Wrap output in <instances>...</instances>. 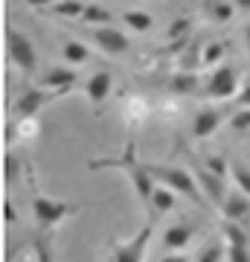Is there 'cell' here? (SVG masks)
Listing matches in <instances>:
<instances>
[{
  "instance_id": "obj_1",
  "label": "cell",
  "mask_w": 250,
  "mask_h": 262,
  "mask_svg": "<svg viewBox=\"0 0 250 262\" xmlns=\"http://www.w3.org/2000/svg\"><path fill=\"white\" fill-rule=\"evenodd\" d=\"M90 169H125L128 178H131V184H134V189H137L140 204L146 207V210H151V195H154L157 181L151 178V172H148L146 163H140L137 160L134 146H128V149L122 151V158H117V160H93Z\"/></svg>"
},
{
  "instance_id": "obj_2",
  "label": "cell",
  "mask_w": 250,
  "mask_h": 262,
  "mask_svg": "<svg viewBox=\"0 0 250 262\" xmlns=\"http://www.w3.org/2000/svg\"><path fill=\"white\" fill-rule=\"evenodd\" d=\"M148 172H151V178L157 181V184H166L169 189H175L177 195H186L189 201H195V204H204V192L198 189V181H195L192 172H186V169L180 166H166V163H146Z\"/></svg>"
},
{
  "instance_id": "obj_3",
  "label": "cell",
  "mask_w": 250,
  "mask_h": 262,
  "mask_svg": "<svg viewBox=\"0 0 250 262\" xmlns=\"http://www.w3.org/2000/svg\"><path fill=\"white\" fill-rule=\"evenodd\" d=\"M79 213V207L70 204V201H56V198H47L41 192H32V215L41 230H53V227L64 225L70 215Z\"/></svg>"
},
{
  "instance_id": "obj_4",
  "label": "cell",
  "mask_w": 250,
  "mask_h": 262,
  "mask_svg": "<svg viewBox=\"0 0 250 262\" xmlns=\"http://www.w3.org/2000/svg\"><path fill=\"white\" fill-rule=\"evenodd\" d=\"M6 50H9V61L18 67L24 76H32L38 67V53L32 47V41H29L24 32L18 29H9L6 32Z\"/></svg>"
},
{
  "instance_id": "obj_5",
  "label": "cell",
  "mask_w": 250,
  "mask_h": 262,
  "mask_svg": "<svg viewBox=\"0 0 250 262\" xmlns=\"http://www.w3.org/2000/svg\"><path fill=\"white\" fill-rule=\"evenodd\" d=\"M151 233H154V225H151V219H148L146 225L140 227L137 236H131L128 242L113 245L108 262H143L146 259V251H148V242H151Z\"/></svg>"
},
{
  "instance_id": "obj_6",
  "label": "cell",
  "mask_w": 250,
  "mask_h": 262,
  "mask_svg": "<svg viewBox=\"0 0 250 262\" xmlns=\"http://www.w3.org/2000/svg\"><path fill=\"white\" fill-rule=\"evenodd\" d=\"M207 96L210 99H233V96H239L241 91V82H239V70L230 64H221V67H215L213 76L207 79Z\"/></svg>"
},
{
  "instance_id": "obj_7",
  "label": "cell",
  "mask_w": 250,
  "mask_h": 262,
  "mask_svg": "<svg viewBox=\"0 0 250 262\" xmlns=\"http://www.w3.org/2000/svg\"><path fill=\"white\" fill-rule=\"evenodd\" d=\"M195 233H198V225H195L192 219H180V222H175V225H169L166 233H163V251L166 253L184 251L186 245L192 242Z\"/></svg>"
},
{
  "instance_id": "obj_8",
  "label": "cell",
  "mask_w": 250,
  "mask_h": 262,
  "mask_svg": "<svg viewBox=\"0 0 250 262\" xmlns=\"http://www.w3.org/2000/svg\"><path fill=\"white\" fill-rule=\"evenodd\" d=\"M90 38H93V44L102 50V53H108V56H122V53H128V47H131L128 38L113 27H96L90 32Z\"/></svg>"
},
{
  "instance_id": "obj_9",
  "label": "cell",
  "mask_w": 250,
  "mask_h": 262,
  "mask_svg": "<svg viewBox=\"0 0 250 262\" xmlns=\"http://www.w3.org/2000/svg\"><path fill=\"white\" fill-rule=\"evenodd\" d=\"M224 242H227V259L230 262H250V242L241 225L227 222L224 225Z\"/></svg>"
},
{
  "instance_id": "obj_10",
  "label": "cell",
  "mask_w": 250,
  "mask_h": 262,
  "mask_svg": "<svg viewBox=\"0 0 250 262\" xmlns=\"http://www.w3.org/2000/svg\"><path fill=\"white\" fill-rule=\"evenodd\" d=\"M195 181L201 184V189H204V195L210 198V204L221 207L224 198H227V184H224L221 175H215V172H210L207 166H195Z\"/></svg>"
},
{
  "instance_id": "obj_11",
  "label": "cell",
  "mask_w": 250,
  "mask_h": 262,
  "mask_svg": "<svg viewBox=\"0 0 250 262\" xmlns=\"http://www.w3.org/2000/svg\"><path fill=\"white\" fill-rule=\"evenodd\" d=\"M53 96L56 94L47 91V88H41V84H38V88H27V91L18 96V102H15V114H18V117H35Z\"/></svg>"
},
{
  "instance_id": "obj_12",
  "label": "cell",
  "mask_w": 250,
  "mask_h": 262,
  "mask_svg": "<svg viewBox=\"0 0 250 262\" xmlns=\"http://www.w3.org/2000/svg\"><path fill=\"white\" fill-rule=\"evenodd\" d=\"M221 213H224V222H233V225H241V222H247L250 219V195H244L239 187L227 192L221 204Z\"/></svg>"
},
{
  "instance_id": "obj_13",
  "label": "cell",
  "mask_w": 250,
  "mask_h": 262,
  "mask_svg": "<svg viewBox=\"0 0 250 262\" xmlns=\"http://www.w3.org/2000/svg\"><path fill=\"white\" fill-rule=\"evenodd\" d=\"M221 122H224L221 108H201L192 120V134L198 140H207V137H213L215 131L221 128Z\"/></svg>"
},
{
  "instance_id": "obj_14",
  "label": "cell",
  "mask_w": 250,
  "mask_h": 262,
  "mask_svg": "<svg viewBox=\"0 0 250 262\" xmlns=\"http://www.w3.org/2000/svg\"><path fill=\"white\" fill-rule=\"evenodd\" d=\"M111 88H113V79L108 70H99V73H93L90 79H87V84H84V94H87V99H90V105L96 108V114H99V105H105V99L111 96Z\"/></svg>"
},
{
  "instance_id": "obj_15",
  "label": "cell",
  "mask_w": 250,
  "mask_h": 262,
  "mask_svg": "<svg viewBox=\"0 0 250 262\" xmlns=\"http://www.w3.org/2000/svg\"><path fill=\"white\" fill-rule=\"evenodd\" d=\"M151 117V108H148V102L143 99V96H128L125 102H122V120H125V125H128L131 131L143 128V122Z\"/></svg>"
},
{
  "instance_id": "obj_16",
  "label": "cell",
  "mask_w": 250,
  "mask_h": 262,
  "mask_svg": "<svg viewBox=\"0 0 250 262\" xmlns=\"http://www.w3.org/2000/svg\"><path fill=\"white\" fill-rule=\"evenodd\" d=\"M76 79H79V73H76L73 67H53V70L44 76L41 88L53 91V94H67V91L76 84Z\"/></svg>"
},
{
  "instance_id": "obj_17",
  "label": "cell",
  "mask_w": 250,
  "mask_h": 262,
  "mask_svg": "<svg viewBox=\"0 0 250 262\" xmlns=\"http://www.w3.org/2000/svg\"><path fill=\"white\" fill-rule=\"evenodd\" d=\"M38 120L35 117H18V122H9L6 125V146H15L20 140H32L38 137Z\"/></svg>"
},
{
  "instance_id": "obj_18",
  "label": "cell",
  "mask_w": 250,
  "mask_h": 262,
  "mask_svg": "<svg viewBox=\"0 0 250 262\" xmlns=\"http://www.w3.org/2000/svg\"><path fill=\"white\" fill-rule=\"evenodd\" d=\"M201 67H204V47H201L198 38H192L189 47L177 56V70H184V73H198Z\"/></svg>"
},
{
  "instance_id": "obj_19",
  "label": "cell",
  "mask_w": 250,
  "mask_h": 262,
  "mask_svg": "<svg viewBox=\"0 0 250 262\" xmlns=\"http://www.w3.org/2000/svg\"><path fill=\"white\" fill-rule=\"evenodd\" d=\"M204 15L213 24H230L236 15V6L230 0H204Z\"/></svg>"
},
{
  "instance_id": "obj_20",
  "label": "cell",
  "mask_w": 250,
  "mask_h": 262,
  "mask_svg": "<svg viewBox=\"0 0 250 262\" xmlns=\"http://www.w3.org/2000/svg\"><path fill=\"white\" fill-rule=\"evenodd\" d=\"M175 204H177L175 189H169L166 184H157V187H154V195H151V210L157 215H163V213H169V210H175ZM151 210H148V213H151Z\"/></svg>"
},
{
  "instance_id": "obj_21",
  "label": "cell",
  "mask_w": 250,
  "mask_h": 262,
  "mask_svg": "<svg viewBox=\"0 0 250 262\" xmlns=\"http://www.w3.org/2000/svg\"><path fill=\"white\" fill-rule=\"evenodd\" d=\"M169 91L177 94V96L195 94V91H198V73H184V70L172 73V79H169Z\"/></svg>"
},
{
  "instance_id": "obj_22",
  "label": "cell",
  "mask_w": 250,
  "mask_h": 262,
  "mask_svg": "<svg viewBox=\"0 0 250 262\" xmlns=\"http://www.w3.org/2000/svg\"><path fill=\"white\" fill-rule=\"evenodd\" d=\"M61 56H64V61H70V67H82L90 61V50L84 47L82 41H67Z\"/></svg>"
},
{
  "instance_id": "obj_23",
  "label": "cell",
  "mask_w": 250,
  "mask_h": 262,
  "mask_svg": "<svg viewBox=\"0 0 250 262\" xmlns=\"http://www.w3.org/2000/svg\"><path fill=\"white\" fill-rule=\"evenodd\" d=\"M224 253H227V242H221V239H210V242L201 248V253L195 256V262H221Z\"/></svg>"
},
{
  "instance_id": "obj_24",
  "label": "cell",
  "mask_w": 250,
  "mask_h": 262,
  "mask_svg": "<svg viewBox=\"0 0 250 262\" xmlns=\"http://www.w3.org/2000/svg\"><path fill=\"white\" fill-rule=\"evenodd\" d=\"M50 15H58V18H82L84 3L82 0H58L56 6H50Z\"/></svg>"
},
{
  "instance_id": "obj_25",
  "label": "cell",
  "mask_w": 250,
  "mask_h": 262,
  "mask_svg": "<svg viewBox=\"0 0 250 262\" xmlns=\"http://www.w3.org/2000/svg\"><path fill=\"white\" fill-rule=\"evenodd\" d=\"M122 20H125V24H128V27L134 29V32H148V29H151V24H154L148 12H140V9L125 12V15H122Z\"/></svg>"
},
{
  "instance_id": "obj_26",
  "label": "cell",
  "mask_w": 250,
  "mask_h": 262,
  "mask_svg": "<svg viewBox=\"0 0 250 262\" xmlns=\"http://www.w3.org/2000/svg\"><path fill=\"white\" fill-rule=\"evenodd\" d=\"M82 20H87V24H96V27H111V20H113V15L105 6H84V15H82Z\"/></svg>"
},
{
  "instance_id": "obj_27",
  "label": "cell",
  "mask_w": 250,
  "mask_h": 262,
  "mask_svg": "<svg viewBox=\"0 0 250 262\" xmlns=\"http://www.w3.org/2000/svg\"><path fill=\"white\" fill-rule=\"evenodd\" d=\"M35 262H56V253H53V245H50V236L41 230V236H35Z\"/></svg>"
},
{
  "instance_id": "obj_28",
  "label": "cell",
  "mask_w": 250,
  "mask_h": 262,
  "mask_svg": "<svg viewBox=\"0 0 250 262\" xmlns=\"http://www.w3.org/2000/svg\"><path fill=\"white\" fill-rule=\"evenodd\" d=\"M230 178L236 181V187H239L244 195H250V169L244 166V163H233L230 166Z\"/></svg>"
},
{
  "instance_id": "obj_29",
  "label": "cell",
  "mask_w": 250,
  "mask_h": 262,
  "mask_svg": "<svg viewBox=\"0 0 250 262\" xmlns=\"http://www.w3.org/2000/svg\"><path fill=\"white\" fill-rule=\"evenodd\" d=\"M3 175H6V184H15L20 178V160L15 151H6V158H3Z\"/></svg>"
},
{
  "instance_id": "obj_30",
  "label": "cell",
  "mask_w": 250,
  "mask_h": 262,
  "mask_svg": "<svg viewBox=\"0 0 250 262\" xmlns=\"http://www.w3.org/2000/svg\"><path fill=\"white\" fill-rule=\"evenodd\" d=\"M224 44L221 41H210V44H204V67L207 64H218V61H221L224 58Z\"/></svg>"
},
{
  "instance_id": "obj_31",
  "label": "cell",
  "mask_w": 250,
  "mask_h": 262,
  "mask_svg": "<svg viewBox=\"0 0 250 262\" xmlns=\"http://www.w3.org/2000/svg\"><path fill=\"white\" fill-rule=\"evenodd\" d=\"M204 166L210 169V172H215V175H221V178H230V166L233 163H227L224 155H213V158H207Z\"/></svg>"
},
{
  "instance_id": "obj_32",
  "label": "cell",
  "mask_w": 250,
  "mask_h": 262,
  "mask_svg": "<svg viewBox=\"0 0 250 262\" xmlns=\"http://www.w3.org/2000/svg\"><path fill=\"white\" fill-rule=\"evenodd\" d=\"M230 131H250V108H236L233 111Z\"/></svg>"
},
{
  "instance_id": "obj_33",
  "label": "cell",
  "mask_w": 250,
  "mask_h": 262,
  "mask_svg": "<svg viewBox=\"0 0 250 262\" xmlns=\"http://www.w3.org/2000/svg\"><path fill=\"white\" fill-rule=\"evenodd\" d=\"M3 222H6V225H15V222H18V213H15L12 201H3Z\"/></svg>"
},
{
  "instance_id": "obj_34",
  "label": "cell",
  "mask_w": 250,
  "mask_h": 262,
  "mask_svg": "<svg viewBox=\"0 0 250 262\" xmlns=\"http://www.w3.org/2000/svg\"><path fill=\"white\" fill-rule=\"evenodd\" d=\"M236 102H239V108H250V82L241 84L239 96H236Z\"/></svg>"
},
{
  "instance_id": "obj_35",
  "label": "cell",
  "mask_w": 250,
  "mask_h": 262,
  "mask_svg": "<svg viewBox=\"0 0 250 262\" xmlns=\"http://www.w3.org/2000/svg\"><path fill=\"white\" fill-rule=\"evenodd\" d=\"M160 262H192V259H189L184 251H175V253H166V256H163Z\"/></svg>"
},
{
  "instance_id": "obj_36",
  "label": "cell",
  "mask_w": 250,
  "mask_h": 262,
  "mask_svg": "<svg viewBox=\"0 0 250 262\" xmlns=\"http://www.w3.org/2000/svg\"><path fill=\"white\" fill-rule=\"evenodd\" d=\"M29 6H56L58 0H27Z\"/></svg>"
},
{
  "instance_id": "obj_37",
  "label": "cell",
  "mask_w": 250,
  "mask_h": 262,
  "mask_svg": "<svg viewBox=\"0 0 250 262\" xmlns=\"http://www.w3.org/2000/svg\"><path fill=\"white\" fill-rule=\"evenodd\" d=\"M233 6L241 12H250V0H233Z\"/></svg>"
},
{
  "instance_id": "obj_38",
  "label": "cell",
  "mask_w": 250,
  "mask_h": 262,
  "mask_svg": "<svg viewBox=\"0 0 250 262\" xmlns=\"http://www.w3.org/2000/svg\"><path fill=\"white\" fill-rule=\"evenodd\" d=\"M244 44H247V50H250V24L244 27Z\"/></svg>"
}]
</instances>
